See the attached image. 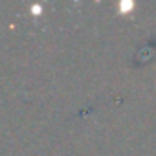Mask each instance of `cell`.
Wrapping results in <instances>:
<instances>
[{
    "label": "cell",
    "mask_w": 156,
    "mask_h": 156,
    "mask_svg": "<svg viewBox=\"0 0 156 156\" xmlns=\"http://www.w3.org/2000/svg\"><path fill=\"white\" fill-rule=\"evenodd\" d=\"M132 9H134V4L130 2V0H123V2H119V15L127 17V15L132 13Z\"/></svg>",
    "instance_id": "obj_1"
},
{
    "label": "cell",
    "mask_w": 156,
    "mask_h": 156,
    "mask_svg": "<svg viewBox=\"0 0 156 156\" xmlns=\"http://www.w3.org/2000/svg\"><path fill=\"white\" fill-rule=\"evenodd\" d=\"M31 11H33V17H41V13H42V6H33Z\"/></svg>",
    "instance_id": "obj_2"
}]
</instances>
